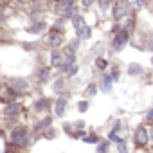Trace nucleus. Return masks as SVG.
Wrapping results in <instances>:
<instances>
[{
  "label": "nucleus",
  "mask_w": 153,
  "mask_h": 153,
  "mask_svg": "<svg viewBox=\"0 0 153 153\" xmlns=\"http://www.w3.org/2000/svg\"><path fill=\"white\" fill-rule=\"evenodd\" d=\"M11 140L16 144V146H29V142H31V137H29V130L25 128V126H15L13 130H11Z\"/></svg>",
  "instance_id": "1"
},
{
  "label": "nucleus",
  "mask_w": 153,
  "mask_h": 153,
  "mask_svg": "<svg viewBox=\"0 0 153 153\" xmlns=\"http://www.w3.org/2000/svg\"><path fill=\"white\" fill-rule=\"evenodd\" d=\"M128 42H130V33H128V29H121V31L115 34V38L112 40V49H114L115 52H121V51L128 45Z\"/></svg>",
  "instance_id": "2"
},
{
  "label": "nucleus",
  "mask_w": 153,
  "mask_h": 153,
  "mask_svg": "<svg viewBox=\"0 0 153 153\" xmlns=\"http://www.w3.org/2000/svg\"><path fill=\"white\" fill-rule=\"evenodd\" d=\"M128 13H130V2H128V0H115L114 7H112L114 18L115 20H123Z\"/></svg>",
  "instance_id": "3"
},
{
  "label": "nucleus",
  "mask_w": 153,
  "mask_h": 153,
  "mask_svg": "<svg viewBox=\"0 0 153 153\" xmlns=\"http://www.w3.org/2000/svg\"><path fill=\"white\" fill-rule=\"evenodd\" d=\"M47 43L51 45V47H54V49H59L63 43H65V38H63V33H61V29H51V33L47 34Z\"/></svg>",
  "instance_id": "4"
},
{
  "label": "nucleus",
  "mask_w": 153,
  "mask_h": 153,
  "mask_svg": "<svg viewBox=\"0 0 153 153\" xmlns=\"http://www.w3.org/2000/svg\"><path fill=\"white\" fill-rule=\"evenodd\" d=\"M148 140H149V131H148L144 126H137V130H135V133H133V142H135V146H137V148H142V146L148 144Z\"/></svg>",
  "instance_id": "5"
},
{
  "label": "nucleus",
  "mask_w": 153,
  "mask_h": 153,
  "mask_svg": "<svg viewBox=\"0 0 153 153\" xmlns=\"http://www.w3.org/2000/svg\"><path fill=\"white\" fill-rule=\"evenodd\" d=\"M18 94H20V92H18V90H15V88L9 85V87H6V88H4V92H2V94H0V101H4L6 105H7V103H13V101H16V99H18Z\"/></svg>",
  "instance_id": "6"
},
{
  "label": "nucleus",
  "mask_w": 153,
  "mask_h": 153,
  "mask_svg": "<svg viewBox=\"0 0 153 153\" xmlns=\"http://www.w3.org/2000/svg\"><path fill=\"white\" fill-rule=\"evenodd\" d=\"M67 106H68V99H67L65 96H59V97L56 99V105H54V114H56V117H63L65 112H67Z\"/></svg>",
  "instance_id": "7"
},
{
  "label": "nucleus",
  "mask_w": 153,
  "mask_h": 153,
  "mask_svg": "<svg viewBox=\"0 0 153 153\" xmlns=\"http://www.w3.org/2000/svg\"><path fill=\"white\" fill-rule=\"evenodd\" d=\"M9 85H11L15 90H18V92H27V90L31 88L29 81L24 79V78H13V79H9Z\"/></svg>",
  "instance_id": "8"
},
{
  "label": "nucleus",
  "mask_w": 153,
  "mask_h": 153,
  "mask_svg": "<svg viewBox=\"0 0 153 153\" xmlns=\"http://www.w3.org/2000/svg\"><path fill=\"white\" fill-rule=\"evenodd\" d=\"M22 110H24V106H22L20 103L13 101V103H7V105H6L4 114H6V117H16L18 114H22Z\"/></svg>",
  "instance_id": "9"
},
{
  "label": "nucleus",
  "mask_w": 153,
  "mask_h": 153,
  "mask_svg": "<svg viewBox=\"0 0 153 153\" xmlns=\"http://www.w3.org/2000/svg\"><path fill=\"white\" fill-rule=\"evenodd\" d=\"M51 68L52 67H36V78H38V81H42V83H47L49 79H51Z\"/></svg>",
  "instance_id": "10"
},
{
  "label": "nucleus",
  "mask_w": 153,
  "mask_h": 153,
  "mask_svg": "<svg viewBox=\"0 0 153 153\" xmlns=\"http://www.w3.org/2000/svg\"><path fill=\"white\" fill-rule=\"evenodd\" d=\"M61 65H63V51H58V49H54L52 52H51V67H54V68H61Z\"/></svg>",
  "instance_id": "11"
},
{
  "label": "nucleus",
  "mask_w": 153,
  "mask_h": 153,
  "mask_svg": "<svg viewBox=\"0 0 153 153\" xmlns=\"http://www.w3.org/2000/svg\"><path fill=\"white\" fill-rule=\"evenodd\" d=\"M51 105H52V101L49 97H40L34 103V112H47V110H51Z\"/></svg>",
  "instance_id": "12"
},
{
  "label": "nucleus",
  "mask_w": 153,
  "mask_h": 153,
  "mask_svg": "<svg viewBox=\"0 0 153 153\" xmlns=\"http://www.w3.org/2000/svg\"><path fill=\"white\" fill-rule=\"evenodd\" d=\"M45 29H47V24L40 20V22H34L33 25H29L27 27V33H31V34H42Z\"/></svg>",
  "instance_id": "13"
},
{
  "label": "nucleus",
  "mask_w": 153,
  "mask_h": 153,
  "mask_svg": "<svg viewBox=\"0 0 153 153\" xmlns=\"http://www.w3.org/2000/svg\"><path fill=\"white\" fill-rule=\"evenodd\" d=\"M70 6H74V0H56L54 9H56L58 13H65Z\"/></svg>",
  "instance_id": "14"
},
{
  "label": "nucleus",
  "mask_w": 153,
  "mask_h": 153,
  "mask_svg": "<svg viewBox=\"0 0 153 153\" xmlns=\"http://www.w3.org/2000/svg\"><path fill=\"white\" fill-rule=\"evenodd\" d=\"M51 126H52V117L47 115L45 119H42L40 123L34 124V130H36V131H43V130H47V128H51Z\"/></svg>",
  "instance_id": "15"
},
{
  "label": "nucleus",
  "mask_w": 153,
  "mask_h": 153,
  "mask_svg": "<svg viewBox=\"0 0 153 153\" xmlns=\"http://www.w3.org/2000/svg\"><path fill=\"white\" fill-rule=\"evenodd\" d=\"M76 36L81 38V40H88V38L92 36V29H90L88 25H85V27H81V29L76 31Z\"/></svg>",
  "instance_id": "16"
},
{
  "label": "nucleus",
  "mask_w": 153,
  "mask_h": 153,
  "mask_svg": "<svg viewBox=\"0 0 153 153\" xmlns=\"http://www.w3.org/2000/svg\"><path fill=\"white\" fill-rule=\"evenodd\" d=\"M144 72V67L140 65V63H131L130 67H128V74L130 76H140Z\"/></svg>",
  "instance_id": "17"
},
{
  "label": "nucleus",
  "mask_w": 153,
  "mask_h": 153,
  "mask_svg": "<svg viewBox=\"0 0 153 153\" xmlns=\"http://www.w3.org/2000/svg\"><path fill=\"white\" fill-rule=\"evenodd\" d=\"M112 78H110V74L108 76H105V78H103V81H101V90L103 92H110L112 90Z\"/></svg>",
  "instance_id": "18"
},
{
  "label": "nucleus",
  "mask_w": 153,
  "mask_h": 153,
  "mask_svg": "<svg viewBox=\"0 0 153 153\" xmlns=\"http://www.w3.org/2000/svg\"><path fill=\"white\" fill-rule=\"evenodd\" d=\"M72 25H74V29H76V31H78V29L85 27V25H87V22H85V18H83V16H79V15H78V16H74V18H72Z\"/></svg>",
  "instance_id": "19"
},
{
  "label": "nucleus",
  "mask_w": 153,
  "mask_h": 153,
  "mask_svg": "<svg viewBox=\"0 0 153 153\" xmlns=\"http://www.w3.org/2000/svg\"><path fill=\"white\" fill-rule=\"evenodd\" d=\"M96 94H97V85L92 81V83L87 85V88H85V96H87V97H92V96H96Z\"/></svg>",
  "instance_id": "20"
},
{
  "label": "nucleus",
  "mask_w": 153,
  "mask_h": 153,
  "mask_svg": "<svg viewBox=\"0 0 153 153\" xmlns=\"http://www.w3.org/2000/svg\"><path fill=\"white\" fill-rule=\"evenodd\" d=\"M63 16H65V18H70V20H72L74 16H78V7H76V6H70V7H68V9H67L65 13H63Z\"/></svg>",
  "instance_id": "21"
},
{
  "label": "nucleus",
  "mask_w": 153,
  "mask_h": 153,
  "mask_svg": "<svg viewBox=\"0 0 153 153\" xmlns=\"http://www.w3.org/2000/svg\"><path fill=\"white\" fill-rule=\"evenodd\" d=\"M88 106H90V103H88L87 99H81V101H78V110H79L81 114L88 112Z\"/></svg>",
  "instance_id": "22"
},
{
  "label": "nucleus",
  "mask_w": 153,
  "mask_h": 153,
  "mask_svg": "<svg viewBox=\"0 0 153 153\" xmlns=\"http://www.w3.org/2000/svg\"><path fill=\"white\" fill-rule=\"evenodd\" d=\"M83 140H85L87 144H97V142H99V137H97L96 133H90V135H85Z\"/></svg>",
  "instance_id": "23"
},
{
  "label": "nucleus",
  "mask_w": 153,
  "mask_h": 153,
  "mask_svg": "<svg viewBox=\"0 0 153 153\" xmlns=\"http://www.w3.org/2000/svg\"><path fill=\"white\" fill-rule=\"evenodd\" d=\"M96 67H97L99 70H106V68H108V61H106L105 58H97V59H96Z\"/></svg>",
  "instance_id": "24"
},
{
  "label": "nucleus",
  "mask_w": 153,
  "mask_h": 153,
  "mask_svg": "<svg viewBox=\"0 0 153 153\" xmlns=\"http://www.w3.org/2000/svg\"><path fill=\"white\" fill-rule=\"evenodd\" d=\"M43 139H47V140H52V139H56V131H54L52 128H47V130L43 131Z\"/></svg>",
  "instance_id": "25"
},
{
  "label": "nucleus",
  "mask_w": 153,
  "mask_h": 153,
  "mask_svg": "<svg viewBox=\"0 0 153 153\" xmlns=\"http://www.w3.org/2000/svg\"><path fill=\"white\" fill-rule=\"evenodd\" d=\"M108 151V140L97 142V153H106Z\"/></svg>",
  "instance_id": "26"
},
{
  "label": "nucleus",
  "mask_w": 153,
  "mask_h": 153,
  "mask_svg": "<svg viewBox=\"0 0 153 153\" xmlns=\"http://www.w3.org/2000/svg\"><path fill=\"white\" fill-rule=\"evenodd\" d=\"M63 85H65V81L59 78V79H56L54 81V85H52V88H54V92H61V88H63Z\"/></svg>",
  "instance_id": "27"
},
{
  "label": "nucleus",
  "mask_w": 153,
  "mask_h": 153,
  "mask_svg": "<svg viewBox=\"0 0 153 153\" xmlns=\"http://www.w3.org/2000/svg\"><path fill=\"white\" fill-rule=\"evenodd\" d=\"M112 2H114V0H99V7H101L103 11H106V9L112 6Z\"/></svg>",
  "instance_id": "28"
},
{
  "label": "nucleus",
  "mask_w": 153,
  "mask_h": 153,
  "mask_svg": "<svg viewBox=\"0 0 153 153\" xmlns=\"http://www.w3.org/2000/svg\"><path fill=\"white\" fill-rule=\"evenodd\" d=\"M117 151H119V153H128V148H126L124 140H119V142H117Z\"/></svg>",
  "instance_id": "29"
},
{
  "label": "nucleus",
  "mask_w": 153,
  "mask_h": 153,
  "mask_svg": "<svg viewBox=\"0 0 153 153\" xmlns=\"http://www.w3.org/2000/svg\"><path fill=\"white\" fill-rule=\"evenodd\" d=\"M151 2V0H135V6L137 7H144V6H148Z\"/></svg>",
  "instance_id": "30"
},
{
  "label": "nucleus",
  "mask_w": 153,
  "mask_h": 153,
  "mask_svg": "<svg viewBox=\"0 0 153 153\" xmlns=\"http://www.w3.org/2000/svg\"><path fill=\"white\" fill-rule=\"evenodd\" d=\"M96 4V0H81V6L83 7H92Z\"/></svg>",
  "instance_id": "31"
},
{
  "label": "nucleus",
  "mask_w": 153,
  "mask_h": 153,
  "mask_svg": "<svg viewBox=\"0 0 153 153\" xmlns=\"http://www.w3.org/2000/svg\"><path fill=\"white\" fill-rule=\"evenodd\" d=\"M76 72H78V65H70V67H68V70H67V74H68V76H74Z\"/></svg>",
  "instance_id": "32"
},
{
  "label": "nucleus",
  "mask_w": 153,
  "mask_h": 153,
  "mask_svg": "<svg viewBox=\"0 0 153 153\" xmlns=\"http://www.w3.org/2000/svg\"><path fill=\"white\" fill-rule=\"evenodd\" d=\"M110 78H112L114 81H119V70H117V68H114V70H112V74H110Z\"/></svg>",
  "instance_id": "33"
},
{
  "label": "nucleus",
  "mask_w": 153,
  "mask_h": 153,
  "mask_svg": "<svg viewBox=\"0 0 153 153\" xmlns=\"http://www.w3.org/2000/svg\"><path fill=\"white\" fill-rule=\"evenodd\" d=\"M85 124H87L85 121H78V123H76V124H74V126H76V128H78V130H83V128H85Z\"/></svg>",
  "instance_id": "34"
},
{
  "label": "nucleus",
  "mask_w": 153,
  "mask_h": 153,
  "mask_svg": "<svg viewBox=\"0 0 153 153\" xmlns=\"http://www.w3.org/2000/svg\"><path fill=\"white\" fill-rule=\"evenodd\" d=\"M4 16H6V7L4 4H0V20H4Z\"/></svg>",
  "instance_id": "35"
},
{
  "label": "nucleus",
  "mask_w": 153,
  "mask_h": 153,
  "mask_svg": "<svg viewBox=\"0 0 153 153\" xmlns=\"http://www.w3.org/2000/svg\"><path fill=\"white\" fill-rule=\"evenodd\" d=\"M146 119H148V121H151V119H153V108H151V110L146 114Z\"/></svg>",
  "instance_id": "36"
},
{
  "label": "nucleus",
  "mask_w": 153,
  "mask_h": 153,
  "mask_svg": "<svg viewBox=\"0 0 153 153\" xmlns=\"http://www.w3.org/2000/svg\"><path fill=\"white\" fill-rule=\"evenodd\" d=\"M149 139H151V140H153V130H151V133H149Z\"/></svg>",
  "instance_id": "37"
},
{
  "label": "nucleus",
  "mask_w": 153,
  "mask_h": 153,
  "mask_svg": "<svg viewBox=\"0 0 153 153\" xmlns=\"http://www.w3.org/2000/svg\"><path fill=\"white\" fill-rule=\"evenodd\" d=\"M151 65H153V56H151Z\"/></svg>",
  "instance_id": "38"
}]
</instances>
